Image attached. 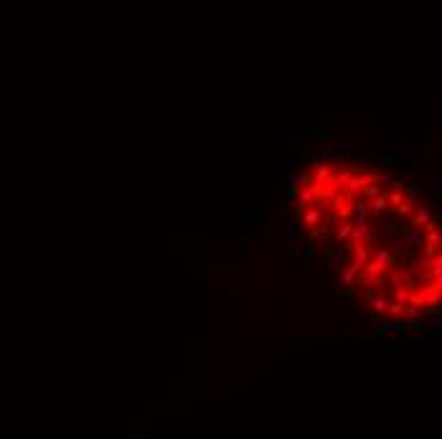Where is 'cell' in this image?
Segmentation results:
<instances>
[{"mask_svg": "<svg viewBox=\"0 0 442 439\" xmlns=\"http://www.w3.org/2000/svg\"><path fill=\"white\" fill-rule=\"evenodd\" d=\"M298 224L371 317L417 323L442 310V221L399 178L318 163L298 183Z\"/></svg>", "mask_w": 442, "mask_h": 439, "instance_id": "cell-1", "label": "cell"}]
</instances>
